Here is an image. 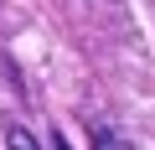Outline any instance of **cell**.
I'll use <instances>...</instances> for the list:
<instances>
[{
  "label": "cell",
  "mask_w": 155,
  "mask_h": 150,
  "mask_svg": "<svg viewBox=\"0 0 155 150\" xmlns=\"http://www.w3.org/2000/svg\"><path fill=\"white\" fill-rule=\"evenodd\" d=\"M5 145H11V150H41L36 135H31L26 124H11V129H5Z\"/></svg>",
  "instance_id": "1"
},
{
  "label": "cell",
  "mask_w": 155,
  "mask_h": 150,
  "mask_svg": "<svg viewBox=\"0 0 155 150\" xmlns=\"http://www.w3.org/2000/svg\"><path fill=\"white\" fill-rule=\"evenodd\" d=\"M93 145H98V150H134V145H129L124 135H114V129H93Z\"/></svg>",
  "instance_id": "2"
},
{
  "label": "cell",
  "mask_w": 155,
  "mask_h": 150,
  "mask_svg": "<svg viewBox=\"0 0 155 150\" xmlns=\"http://www.w3.org/2000/svg\"><path fill=\"white\" fill-rule=\"evenodd\" d=\"M52 145H57V150H67V135H62V129H57V135H52Z\"/></svg>",
  "instance_id": "3"
}]
</instances>
